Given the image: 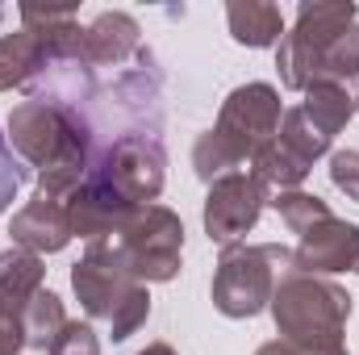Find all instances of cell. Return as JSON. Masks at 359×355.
Masks as SVG:
<instances>
[{"instance_id":"obj_1","label":"cell","mask_w":359,"mask_h":355,"mask_svg":"<svg viewBox=\"0 0 359 355\" xmlns=\"http://www.w3.org/2000/svg\"><path fill=\"white\" fill-rule=\"evenodd\" d=\"M8 147L29 168H38V196L46 201H67L88 180L100 155L92 121L72 100L55 96L21 100L8 113Z\"/></svg>"},{"instance_id":"obj_2","label":"cell","mask_w":359,"mask_h":355,"mask_svg":"<svg viewBox=\"0 0 359 355\" xmlns=\"http://www.w3.org/2000/svg\"><path fill=\"white\" fill-rule=\"evenodd\" d=\"M351 293L334 284L330 276L309 272H280L271 293V318L280 330V343L297 355H347V318H351Z\"/></svg>"},{"instance_id":"obj_3","label":"cell","mask_w":359,"mask_h":355,"mask_svg":"<svg viewBox=\"0 0 359 355\" xmlns=\"http://www.w3.org/2000/svg\"><path fill=\"white\" fill-rule=\"evenodd\" d=\"M280 92L271 84H243L222 100V113L213 121V130H205L192 147V168L205 184L238 172L243 163H251L280 130Z\"/></svg>"},{"instance_id":"obj_4","label":"cell","mask_w":359,"mask_h":355,"mask_svg":"<svg viewBox=\"0 0 359 355\" xmlns=\"http://www.w3.org/2000/svg\"><path fill=\"white\" fill-rule=\"evenodd\" d=\"M72 288L84 305V314L96 322H109L113 343H126L147 318H151V293L147 284L134 280V272L126 267L121 251L104 239L88 243V251L80 255V264L72 267Z\"/></svg>"},{"instance_id":"obj_5","label":"cell","mask_w":359,"mask_h":355,"mask_svg":"<svg viewBox=\"0 0 359 355\" xmlns=\"http://www.w3.org/2000/svg\"><path fill=\"white\" fill-rule=\"evenodd\" d=\"M292 267V251L280 243H230L213 267V309L222 318H255L271 305L276 272Z\"/></svg>"},{"instance_id":"obj_6","label":"cell","mask_w":359,"mask_h":355,"mask_svg":"<svg viewBox=\"0 0 359 355\" xmlns=\"http://www.w3.org/2000/svg\"><path fill=\"white\" fill-rule=\"evenodd\" d=\"M355 4L351 0H305L297 8V21L292 29H284L280 46H276V72H280V84L288 92H305L313 72H318V59L326 55V46L347 29L355 25Z\"/></svg>"},{"instance_id":"obj_7","label":"cell","mask_w":359,"mask_h":355,"mask_svg":"<svg viewBox=\"0 0 359 355\" xmlns=\"http://www.w3.org/2000/svg\"><path fill=\"white\" fill-rule=\"evenodd\" d=\"M138 284H168L180 276L184 255V222L168 205H138L130 222L109 239Z\"/></svg>"},{"instance_id":"obj_8","label":"cell","mask_w":359,"mask_h":355,"mask_svg":"<svg viewBox=\"0 0 359 355\" xmlns=\"http://www.w3.org/2000/svg\"><path fill=\"white\" fill-rule=\"evenodd\" d=\"M330 142L334 138H326L309 121V113L301 105H292V109H284L276 138L251 159V176L259 180L268 192H292V188L305 184V176L313 172V163L330 151Z\"/></svg>"},{"instance_id":"obj_9","label":"cell","mask_w":359,"mask_h":355,"mask_svg":"<svg viewBox=\"0 0 359 355\" xmlns=\"http://www.w3.org/2000/svg\"><path fill=\"white\" fill-rule=\"evenodd\" d=\"M96 176H104L130 205H155L168 184V151L155 134H121L96 155Z\"/></svg>"},{"instance_id":"obj_10","label":"cell","mask_w":359,"mask_h":355,"mask_svg":"<svg viewBox=\"0 0 359 355\" xmlns=\"http://www.w3.org/2000/svg\"><path fill=\"white\" fill-rule=\"evenodd\" d=\"M271 201V192L251 176V172H230V176L213 180L209 192H205V234L209 243H238L247 230H255L264 205Z\"/></svg>"},{"instance_id":"obj_11","label":"cell","mask_w":359,"mask_h":355,"mask_svg":"<svg viewBox=\"0 0 359 355\" xmlns=\"http://www.w3.org/2000/svg\"><path fill=\"white\" fill-rule=\"evenodd\" d=\"M63 205H67L72 234H76V239H88V243H104V239H113V234L130 222V213L138 209V205H130L109 180L96 176V172H88V180H84Z\"/></svg>"},{"instance_id":"obj_12","label":"cell","mask_w":359,"mask_h":355,"mask_svg":"<svg viewBox=\"0 0 359 355\" xmlns=\"http://www.w3.org/2000/svg\"><path fill=\"white\" fill-rule=\"evenodd\" d=\"M292 267L309 276H334V272H355L359 276V226L343 217H322L309 226L292 251Z\"/></svg>"},{"instance_id":"obj_13","label":"cell","mask_w":359,"mask_h":355,"mask_svg":"<svg viewBox=\"0 0 359 355\" xmlns=\"http://www.w3.org/2000/svg\"><path fill=\"white\" fill-rule=\"evenodd\" d=\"M138 42H142V29L130 13H117V8L96 13L80 34L76 67H117L130 55H138Z\"/></svg>"},{"instance_id":"obj_14","label":"cell","mask_w":359,"mask_h":355,"mask_svg":"<svg viewBox=\"0 0 359 355\" xmlns=\"http://www.w3.org/2000/svg\"><path fill=\"white\" fill-rule=\"evenodd\" d=\"M8 234H13V243L21 251H34V255H59L76 239L72 222H67V205L46 201V196H34L21 213H13Z\"/></svg>"},{"instance_id":"obj_15","label":"cell","mask_w":359,"mask_h":355,"mask_svg":"<svg viewBox=\"0 0 359 355\" xmlns=\"http://www.w3.org/2000/svg\"><path fill=\"white\" fill-rule=\"evenodd\" d=\"M226 21H230V38L251 51L280 46V38H284V13L268 0H230Z\"/></svg>"},{"instance_id":"obj_16","label":"cell","mask_w":359,"mask_h":355,"mask_svg":"<svg viewBox=\"0 0 359 355\" xmlns=\"http://www.w3.org/2000/svg\"><path fill=\"white\" fill-rule=\"evenodd\" d=\"M301 109L309 113V121H313L326 138H334V134L359 113V92L347 88V84H334V80H313V84L305 88Z\"/></svg>"},{"instance_id":"obj_17","label":"cell","mask_w":359,"mask_h":355,"mask_svg":"<svg viewBox=\"0 0 359 355\" xmlns=\"http://www.w3.org/2000/svg\"><path fill=\"white\" fill-rule=\"evenodd\" d=\"M42 280H46V264L42 255L34 251H21V247H8L0 251V301L8 309H25V301L34 293H42Z\"/></svg>"},{"instance_id":"obj_18","label":"cell","mask_w":359,"mask_h":355,"mask_svg":"<svg viewBox=\"0 0 359 355\" xmlns=\"http://www.w3.org/2000/svg\"><path fill=\"white\" fill-rule=\"evenodd\" d=\"M67 326V314H63V301L50 293V288H42V293H34L29 301H25V309H21V330H25V347H38V351H46L50 343H55V335Z\"/></svg>"},{"instance_id":"obj_19","label":"cell","mask_w":359,"mask_h":355,"mask_svg":"<svg viewBox=\"0 0 359 355\" xmlns=\"http://www.w3.org/2000/svg\"><path fill=\"white\" fill-rule=\"evenodd\" d=\"M271 209L280 213V222H284L292 234H305L309 226H318L322 217H330V205H326L322 196H313V192H301V188L276 192V196H271Z\"/></svg>"},{"instance_id":"obj_20","label":"cell","mask_w":359,"mask_h":355,"mask_svg":"<svg viewBox=\"0 0 359 355\" xmlns=\"http://www.w3.org/2000/svg\"><path fill=\"white\" fill-rule=\"evenodd\" d=\"M46 351L50 355H100V339H96V330L88 322H72L67 318V326L55 335V343Z\"/></svg>"},{"instance_id":"obj_21","label":"cell","mask_w":359,"mask_h":355,"mask_svg":"<svg viewBox=\"0 0 359 355\" xmlns=\"http://www.w3.org/2000/svg\"><path fill=\"white\" fill-rule=\"evenodd\" d=\"M25 168H21V159H17V151L8 147V134H0V213L13 205V196H17V188L25 184Z\"/></svg>"},{"instance_id":"obj_22","label":"cell","mask_w":359,"mask_h":355,"mask_svg":"<svg viewBox=\"0 0 359 355\" xmlns=\"http://www.w3.org/2000/svg\"><path fill=\"white\" fill-rule=\"evenodd\" d=\"M330 184L359 201V151H334L330 155Z\"/></svg>"},{"instance_id":"obj_23","label":"cell","mask_w":359,"mask_h":355,"mask_svg":"<svg viewBox=\"0 0 359 355\" xmlns=\"http://www.w3.org/2000/svg\"><path fill=\"white\" fill-rule=\"evenodd\" d=\"M0 339H8L13 347H25V330H21V314H17V309H8L4 301H0Z\"/></svg>"},{"instance_id":"obj_24","label":"cell","mask_w":359,"mask_h":355,"mask_svg":"<svg viewBox=\"0 0 359 355\" xmlns=\"http://www.w3.org/2000/svg\"><path fill=\"white\" fill-rule=\"evenodd\" d=\"M255 355H297V351H292L288 343H280V339H271V343H264V347H259Z\"/></svg>"},{"instance_id":"obj_25","label":"cell","mask_w":359,"mask_h":355,"mask_svg":"<svg viewBox=\"0 0 359 355\" xmlns=\"http://www.w3.org/2000/svg\"><path fill=\"white\" fill-rule=\"evenodd\" d=\"M138 355H176V347H168V343H151V347H142Z\"/></svg>"},{"instance_id":"obj_26","label":"cell","mask_w":359,"mask_h":355,"mask_svg":"<svg viewBox=\"0 0 359 355\" xmlns=\"http://www.w3.org/2000/svg\"><path fill=\"white\" fill-rule=\"evenodd\" d=\"M17 351H21V347H13L8 339H0V355H17Z\"/></svg>"}]
</instances>
